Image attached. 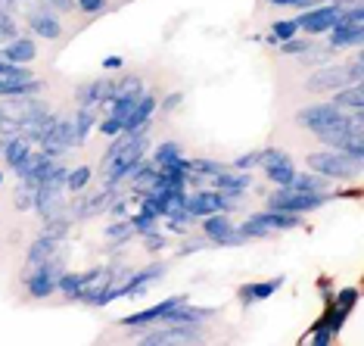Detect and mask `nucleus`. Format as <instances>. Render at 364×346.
<instances>
[{
    "label": "nucleus",
    "mask_w": 364,
    "mask_h": 346,
    "mask_svg": "<svg viewBox=\"0 0 364 346\" xmlns=\"http://www.w3.org/2000/svg\"><path fill=\"white\" fill-rule=\"evenodd\" d=\"M146 147H150V128H144V131H122V135H115V141H112L109 150H106L103 166H100V175H103L106 184L115 187L122 178H128L131 169L144 159Z\"/></svg>",
    "instance_id": "nucleus-1"
},
{
    "label": "nucleus",
    "mask_w": 364,
    "mask_h": 346,
    "mask_svg": "<svg viewBox=\"0 0 364 346\" xmlns=\"http://www.w3.org/2000/svg\"><path fill=\"white\" fill-rule=\"evenodd\" d=\"M63 271H65L63 256L56 253L53 259H47V262H41V266L28 268V275H26V290L35 296V300H47V296L56 290V284H60Z\"/></svg>",
    "instance_id": "nucleus-2"
},
{
    "label": "nucleus",
    "mask_w": 364,
    "mask_h": 346,
    "mask_svg": "<svg viewBox=\"0 0 364 346\" xmlns=\"http://www.w3.org/2000/svg\"><path fill=\"white\" fill-rule=\"evenodd\" d=\"M311 172L324 178H355L361 172V159H352L343 150H330V153H311L309 156Z\"/></svg>",
    "instance_id": "nucleus-3"
},
{
    "label": "nucleus",
    "mask_w": 364,
    "mask_h": 346,
    "mask_svg": "<svg viewBox=\"0 0 364 346\" xmlns=\"http://www.w3.org/2000/svg\"><path fill=\"white\" fill-rule=\"evenodd\" d=\"M327 203V194H305V191H293V187H280L268 196V209H280V212H302L318 209V206Z\"/></svg>",
    "instance_id": "nucleus-4"
},
{
    "label": "nucleus",
    "mask_w": 364,
    "mask_h": 346,
    "mask_svg": "<svg viewBox=\"0 0 364 346\" xmlns=\"http://www.w3.org/2000/svg\"><path fill=\"white\" fill-rule=\"evenodd\" d=\"M205 334H203V325H171V321H159V327L150 334L140 337V343H203Z\"/></svg>",
    "instance_id": "nucleus-5"
},
{
    "label": "nucleus",
    "mask_w": 364,
    "mask_h": 346,
    "mask_svg": "<svg viewBox=\"0 0 364 346\" xmlns=\"http://www.w3.org/2000/svg\"><path fill=\"white\" fill-rule=\"evenodd\" d=\"M234 206H237L234 196H228L221 191H196L184 200V209L193 219H205V216H212V212H230Z\"/></svg>",
    "instance_id": "nucleus-6"
},
{
    "label": "nucleus",
    "mask_w": 364,
    "mask_h": 346,
    "mask_svg": "<svg viewBox=\"0 0 364 346\" xmlns=\"http://www.w3.org/2000/svg\"><path fill=\"white\" fill-rule=\"evenodd\" d=\"M203 234L205 241L218 243V246H237V243H246V237L240 234L237 225H230L228 212H212V216H205L203 221Z\"/></svg>",
    "instance_id": "nucleus-7"
},
{
    "label": "nucleus",
    "mask_w": 364,
    "mask_h": 346,
    "mask_svg": "<svg viewBox=\"0 0 364 346\" xmlns=\"http://www.w3.org/2000/svg\"><path fill=\"white\" fill-rule=\"evenodd\" d=\"M339 119H346V110H339L333 103H314V106H305L299 112V125L314 131V135H321L324 128L336 125Z\"/></svg>",
    "instance_id": "nucleus-8"
},
{
    "label": "nucleus",
    "mask_w": 364,
    "mask_h": 346,
    "mask_svg": "<svg viewBox=\"0 0 364 346\" xmlns=\"http://www.w3.org/2000/svg\"><path fill=\"white\" fill-rule=\"evenodd\" d=\"M339 10H343V4H321V6H311V10H305L299 19H296V26L305 28L309 35H324V31L333 28Z\"/></svg>",
    "instance_id": "nucleus-9"
},
{
    "label": "nucleus",
    "mask_w": 364,
    "mask_h": 346,
    "mask_svg": "<svg viewBox=\"0 0 364 346\" xmlns=\"http://www.w3.org/2000/svg\"><path fill=\"white\" fill-rule=\"evenodd\" d=\"M259 166L264 169L268 181H274L277 187H289V181L296 175V166L293 159L284 153V150H262V162Z\"/></svg>",
    "instance_id": "nucleus-10"
},
{
    "label": "nucleus",
    "mask_w": 364,
    "mask_h": 346,
    "mask_svg": "<svg viewBox=\"0 0 364 346\" xmlns=\"http://www.w3.org/2000/svg\"><path fill=\"white\" fill-rule=\"evenodd\" d=\"M115 271L119 266H100V268H90L87 275H81V290H78V300L81 303H90L94 306V300L106 290V284L115 278Z\"/></svg>",
    "instance_id": "nucleus-11"
},
{
    "label": "nucleus",
    "mask_w": 364,
    "mask_h": 346,
    "mask_svg": "<svg viewBox=\"0 0 364 346\" xmlns=\"http://www.w3.org/2000/svg\"><path fill=\"white\" fill-rule=\"evenodd\" d=\"M56 119H60V115L50 112L47 106H41L35 115H28V119L19 125V135L26 137L28 144H44V141H47V135H50V128L56 125Z\"/></svg>",
    "instance_id": "nucleus-12"
},
{
    "label": "nucleus",
    "mask_w": 364,
    "mask_h": 346,
    "mask_svg": "<svg viewBox=\"0 0 364 346\" xmlns=\"http://www.w3.org/2000/svg\"><path fill=\"white\" fill-rule=\"evenodd\" d=\"M162 275H165V262H153V266H146L140 271H131V275L125 278V284H122L119 296H144Z\"/></svg>",
    "instance_id": "nucleus-13"
},
{
    "label": "nucleus",
    "mask_w": 364,
    "mask_h": 346,
    "mask_svg": "<svg viewBox=\"0 0 364 346\" xmlns=\"http://www.w3.org/2000/svg\"><path fill=\"white\" fill-rule=\"evenodd\" d=\"M112 200H115V187L106 184L103 191L81 196V200H78L75 206H72L69 216H72V219H90V216H100V212H106V209L112 206Z\"/></svg>",
    "instance_id": "nucleus-14"
},
{
    "label": "nucleus",
    "mask_w": 364,
    "mask_h": 346,
    "mask_svg": "<svg viewBox=\"0 0 364 346\" xmlns=\"http://www.w3.org/2000/svg\"><path fill=\"white\" fill-rule=\"evenodd\" d=\"M343 85H349V72H346V65H324V69L311 72L309 78H305V90H339Z\"/></svg>",
    "instance_id": "nucleus-15"
},
{
    "label": "nucleus",
    "mask_w": 364,
    "mask_h": 346,
    "mask_svg": "<svg viewBox=\"0 0 364 346\" xmlns=\"http://www.w3.org/2000/svg\"><path fill=\"white\" fill-rule=\"evenodd\" d=\"M115 97V81L109 78H97V81H87V85H81L75 90V100L78 106H100V103H112Z\"/></svg>",
    "instance_id": "nucleus-16"
},
{
    "label": "nucleus",
    "mask_w": 364,
    "mask_h": 346,
    "mask_svg": "<svg viewBox=\"0 0 364 346\" xmlns=\"http://www.w3.org/2000/svg\"><path fill=\"white\" fill-rule=\"evenodd\" d=\"M187 296H168V300H162V303H156V306H150V309H144V312H134V315H128L122 325H128V327H134V325H159V321L168 315L175 306H181Z\"/></svg>",
    "instance_id": "nucleus-17"
},
{
    "label": "nucleus",
    "mask_w": 364,
    "mask_h": 346,
    "mask_svg": "<svg viewBox=\"0 0 364 346\" xmlns=\"http://www.w3.org/2000/svg\"><path fill=\"white\" fill-rule=\"evenodd\" d=\"M63 241H65L63 234H53V231H44V234H41L38 241L31 243V250H28V268H35V266H41V262L53 259L56 253L63 250Z\"/></svg>",
    "instance_id": "nucleus-18"
},
{
    "label": "nucleus",
    "mask_w": 364,
    "mask_h": 346,
    "mask_svg": "<svg viewBox=\"0 0 364 346\" xmlns=\"http://www.w3.org/2000/svg\"><path fill=\"white\" fill-rule=\"evenodd\" d=\"M28 26H31V31H35L38 38H44V41H56L63 35L60 19H56V13L47 10V6H41V10H35L28 16Z\"/></svg>",
    "instance_id": "nucleus-19"
},
{
    "label": "nucleus",
    "mask_w": 364,
    "mask_h": 346,
    "mask_svg": "<svg viewBox=\"0 0 364 346\" xmlns=\"http://www.w3.org/2000/svg\"><path fill=\"white\" fill-rule=\"evenodd\" d=\"M209 181H212V191H221V194L234 196V200H237V196L243 194V191H250V184H252V178L246 175V172H234V175H230L228 169L218 172V175H212Z\"/></svg>",
    "instance_id": "nucleus-20"
},
{
    "label": "nucleus",
    "mask_w": 364,
    "mask_h": 346,
    "mask_svg": "<svg viewBox=\"0 0 364 346\" xmlns=\"http://www.w3.org/2000/svg\"><path fill=\"white\" fill-rule=\"evenodd\" d=\"M364 38V28L361 22H333L330 28V47H358Z\"/></svg>",
    "instance_id": "nucleus-21"
},
{
    "label": "nucleus",
    "mask_w": 364,
    "mask_h": 346,
    "mask_svg": "<svg viewBox=\"0 0 364 346\" xmlns=\"http://www.w3.org/2000/svg\"><path fill=\"white\" fill-rule=\"evenodd\" d=\"M0 56H4L6 63L28 65V63L38 56V47H35V41H31V38H13L10 44L4 47V53H0Z\"/></svg>",
    "instance_id": "nucleus-22"
},
{
    "label": "nucleus",
    "mask_w": 364,
    "mask_h": 346,
    "mask_svg": "<svg viewBox=\"0 0 364 346\" xmlns=\"http://www.w3.org/2000/svg\"><path fill=\"white\" fill-rule=\"evenodd\" d=\"M156 112V97L153 94H144L137 100V106L131 110V115L125 119V131H144L150 128V115Z\"/></svg>",
    "instance_id": "nucleus-23"
},
{
    "label": "nucleus",
    "mask_w": 364,
    "mask_h": 346,
    "mask_svg": "<svg viewBox=\"0 0 364 346\" xmlns=\"http://www.w3.org/2000/svg\"><path fill=\"white\" fill-rule=\"evenodd\" d=\"M4 156H6V166L19 172L22 166H26V159L31 156V144L22 135H13L10 141H6V147H4Z\"/></svg>",
    "instance_id": "nucleus-24"
},
{
    "label": "nucleus",
    "mask_w": 364,
    "mask_h": 346,
    "mask_svg": "<svg viewBox=\"0 0 364 346\" xmlns=\"http://www.w3.org/2000/svg\"><path fill=\"white\" fill-rule=\"evenodd\" d=\"M280 287H284V278H274V281H262V284H246V287H240V300L250 306V303H259V300H268V296H274Z\"/></svg>",
    "instance_id": "nucleus-25"
},
{
    "label": "nucleus",
    "mask_w": 364,
    "mask_h": 346,
    "mask_svg": "<svg viewBox=\"0 0 364 346\" xmlns=\"http://www.w3.org/2000/svg\"><path fill=\"white\" fill-rule=\"evenodd\" d=\"M333 106H339V110H361V106H364V88H361V81H349V85L339 88L336 97H333Z\"/></svg>",
    "instance_id": "nucleus-26"
},
{
    "label": "nucleus",
    "mask_w": 364,
    "mask_h": 346,
    "mask_svg": "<svg viewBox=\"0 0 364 346\" xmlns=\"http://www.w3.org/2000/svg\"><path fill=\"white\" fill-rule=\"evenodd\" d=\"M131 181H134V191H150V187L156 184V181H159V166H156V162L150 159V162H144L140 159L134 169H131Z\"/></svg>",
    "instance_id": "nucleus-27"
},
{
    "label": "nucleus",
    "mask_w": 364,
    "mask_h": 346,
    "mask_svg": "<svg viewBox=\"0 0 364 346\" xmlns=\"http://www.w3.org/2000/svg\"><path fill=\"white\" fill-rule=\"evenodd\" d=\"M289 187H293V191H305V194H327L330 178L318 175V172H309V175H293Z\"/></svg>",
    "instance_id": "nucleus-28"
},
{
    "label": "nucleus",
    "mask_w": 364,
    "mask_h": 346,
    "mask_svg": "<svg viewBox=\"0 0 364 346\" xmlns=\"http://www.w3.org/2000/svg\"><path fill=\"white\" fill-rule=\"evenodd\" d=\"M181 159H184V156H181V144H175V141H162L159 147H156V153H153V162L159 169L178 166Z\"/></svg>",
    "instance_id": "nucleus-29"
},
{
    "label": "nucleus",
    "mask_w": 364,
    "mask_h": 346,
    "mask_svg": "<svg viewBox=\"0 0 364 346\" xmlns=\"http://www.w3.org/2000/svg\"><path fill=\"white\" fill-rule=\"evenodd\" d=\"M90 178H94V172H90L87 166H78V169H72L69 175H65V191H69V194H78V191H85V187L90 184Z\"/></svg>",
    "instance_id": "nucleus-30"
},
{
    "label": "nucleus",
    "mask_w": 364,
    "mask_h": 346,
    "mask_svg": "<svg viewBox=\"0 0 364 346\" xmlns=\"http://www.w3.org/2000/svg\"><path fill=\"white\" fill-rule=\"evenodd\" d=\"M184 166H187V172H196V175H203V178H212L228 169L225 162H215V159H184Z\"/></svg>",
    "instance_id": "nucleus-31"
},
{
    "label": "nucleus",
    "mask_w": 364,
    "mask_h": 346,
    "mask_svg": "<svg viewBox=\"0 0 364 346\" xmlns=\"http://www.w3.org/2000/svg\"><path fill=\"white\" fill-rule=\"evenodd\" d=\"M0 78H6V81H28V78H35V75H31V72L26 69V65L6 63L4 56H0Z\"/></svg>",
    "instance_id": "nucleus-32"
},
{
    "label": "nucleus",
    "mask_w": 364,
    "mask_h": 346,
    "mask_svg": "<svg viewBox=\"0 0 364 346\" xmlns=\"http://www.w3.org/2000/svg\"><path fill=\"white\" fill-rule=\"evenodd\" d=\"M106 237H109V241H119V243H125L128 237H134V225H131V219L112 221V225L106 228Z\"/></svg>",
    "instance_id": "nucleus-33"
},
{
    "label": "nucleus",
    "mask_w": 364,
    "mask_h": 346,
    "mask_svg": "<svg viewBox=\"0 0 364 346\" xmlns=\"http://www.w3.org/2000/svg\"><path fill=\"white\" fill-rule=\"evenodd\" d=\"M140 94H144V78L131 75V78L115 81V97H140Z\"/></svg>",
    "instance_id": "nucleus-34"
},
{
    "label": "nucleus",
    "mask_w": 364,
    "mask_h": 346,
    "mask_svg": "<svg viewBox=\"0 0 364 346\" xmlns=\"http://www.w3.org/2000/svg\"><path fill=\"white\" fill-rule=\"evenodd\" d=\"M35 196H38V187L35 184H22L19 181V191H16V209H31V206H35Z\"/></svg>",
    "instance_id": "nucleus-35"
},
{
    "label": "nucleus",
    "mask_w": 364,
    "mask_h": 346,
    "mask_svg": "<svg viewBox=\"0 0 364 346\" xmlns=\"http://www.w3.org/2000/svg\"><path fill=\"white\" fill-rule=\"evenodd\" d=\"M56 290H63L69 300H78V290H81V275H65L60 278V284H56Z\"/></svg>",
    "instance_id": "nucleus-36"
},
{
    "label": "nucleus",
    "mask_w": 364,
    "mask_h": 346,
    "mask_svg": "<svg viewBox=\"0 0 364 346\" xmlns=\"http://www.w3.org/2000/svg\"><path fill=\"white\" fill-rule=\"evenodd\" d=\"M296 31H299V26H296V19H280L271 26V35H274L277 41H289L296 38Z\"/></svg>",
    "instance_id": "nucleus-37"
},
{
    "label": "nucleus",
    "mask_w": 364,
    "mask_h": 346,
    "mask_svg": "<svg viewBox=\"0 0 364 346\" xmlns=\"http://www.w3.org/2000/svg\"><path fill=\"white\" fill-rule=\"evenodd\" d=\"M16 31H19V28H16V19L4 10V6H0V44H4V41L10 44V41L16 38Z\"/></svg>",
    "instance_id": "nucleus-38"
},
{
    "label": "nucleus",
    "mask_w": 364,
    "mask_h": 346,
    "mask_svg": "<svg viewBox=\"0 0 364 346\" xmlns=\"http://www.w3.org/2000/svg\"><path fill=\"white\" fill-rule=\"evenodd\" d=\"M311 41H302V38H289V41H280V51H284L287 56H302V53H309L311 51Z\"/></svg>",
    "instance_id": "nucleus-39"
},
{
    "label": "nucleus",
    "mask_w": 364,
    "mask_h": 346,
    "mask_svg": "<svg viewBox=\"0 0 364 346\" xmlns=\"http://www.w3.org/2000/svg\"><path fill=\"white\" fill-rule=\"evenodd\" d=\"M156 221H159V219H153V216H146V212H137V216L134 219H131V225H134V234H153V231H156Z\"/></svg>",
    "instance_id": "nucleus-40"
},
{
    "label": "nucleus",
    "mask_w": 364,
    "mask_h": 346,
    "mask_svg": "<svg viewBox=\"0 0 364 346\" xmlns=\"http://www.w3.org/2000/svg\"><path fill=\"white\" fill-rule=\"evenodd\" d=\"M271 6H289V10H311V6H321L327 0H268Z\"/></svg>",
    "instance_id": "nucleus-41"
},
{
    "label": "nucleus",
    "mask_w": 364,
    "mask_h": 346,
    "mask_svg": "<svg viewBox=\"0 0 364 346\" xmlns=\"http://www.w3.org/2000/svg\"><path fill=\"white\" fill-rule=\"evenodd\" d=\"M75 6L87 16H100L106 10V0H75Z\"/></svg>",
    "instance_id": "nucleus-42"
},
{
    "label": "nucleus",
    "mask_w": 364,
    "mask_h": 346,
    "mask_svg": "<svg viewBox=\"0 0 364 346\" xmlns=\"http://www.w3.org/2000/svg\"><path fill=\"white\" fill-rule=\"evenodd\" d=\"M100 131H103L106 137H115V135H122V131H125V122L115 119V115H109V119H106L103 125H100Z\"/></svg>",
    "instance_id": "nucleus-43"
},
{
    "label": "nucleus",
    "mask_w": 364,
    "mask_h": 346,
    "mask_svg": "<svg viewBox=\"0 0 364 346\" xmlns=\"http://www.w3.org/2000/svg\"><path fill=\"white\" fill-rule=\"evenodd\" d=\"M259 162H262V150H255V153H246V156H240V159L234 162V166H237L240 172H246V169L259 166Z\"/></svg>",
    "instance_id": "nucleus-44"
},
{
    "label": "nucleus",
    "mask_w": 364,
    "mask_h": 346,
    "mask_svg": "<svg viewBox=\"0 0 364 346\" xmlns=\"http://www.w3.org/2000/svg\"><path fill=\"white\" fill-rule=\"evenodd\" d=\"M181 100H184V94H171V97H165V100H162V110H165V112H175L178 106H181Z\"/></svg>",
    "instance_id": "nucleus-45"
},
{
    "label": "nucleus",
    "mask_w": 364,
    "mask_h": 346,
    "mask_svg": "<svg viewBox=\"0 0 364 346\" xmlns=\"http://www.w3.org/2000/svg\"><path fill=\"white\" fill-rule=\"evenodd\" d=\"M162 246H165V237L162 234H156V231H153V234H146V250H162Z\"/></svg>",
    "instance_id": "nucleus-46"
},
{
    "label": "nucleus",
    "mask_w": 364,
    "mask_h": 346,
    "mask_svg": "<svg viewBox=\"0 0 364 346\" xmlns=\"http://www.w3.org/2000/svg\"><path fill=\"white\" fill-rule=\"evenodd\" d=\"M47 4H50L53 10H60V13H72V10H75V0H47Z\"/></svg>",
    "instance_id": "nucleus-47"
},
{
    "label": "nucleus",
    "mask_w": 364,
    "mask_h": 346,
    "mask_svg": "<svg viewBox=\"0 0 364 346\" xmlns=\"http://www.w3.org/2000/svg\"><path fill=\"white\" fill-rule=\"evenodd\" d=\"M346 72H349V81H361V56H355L352 65Z\"/></svg>",
    "instance_id": "nucleus-48"
},
{
    "label": "nucleus",
    "mask_w": 364,
    "mask_h": 346,
    "mask_svg": "<svg viewBox=\"0 0 364 346\" xmlns=\"http://www.w3.org/2000/svg\"><path fill=\"white\" fill-rule=\"evenodd\" d=\"M122 63H125L122 56H106V60H103V69H122Z\"/></svg>",
    "instance_id": "nucleus-49"
},
{
    "label": "nucleus",
    "mask_w": 364,
    "mask_h": 346,
    "mask_svg": "<svg viewBox=\"0 0 364 346\" xmlns=\"http://www.w3.org/2000/svg\"><path fill=\"white\" fill-rule=\"evenodd\" d=\"M336 4H349V0H336ZM352 4H358V0H352Z\"/></svg>",
    "instance_id": "nucleus-50"
},
{
    "label": "nucleus",
    "mask_w": 364,
    "mask_h": 346,
    "mask_svg": "<svg viewBox=\"0 0 364 346\" xmlns=\"http://www.w3.org/2000/svg\"><path fill=\"white\" fill-rule=\"evenodd\" d=\"M0 184H4V175H0Z\"/></svg>",
    "instance_id": "nucleus-51"
}]
</instances>
